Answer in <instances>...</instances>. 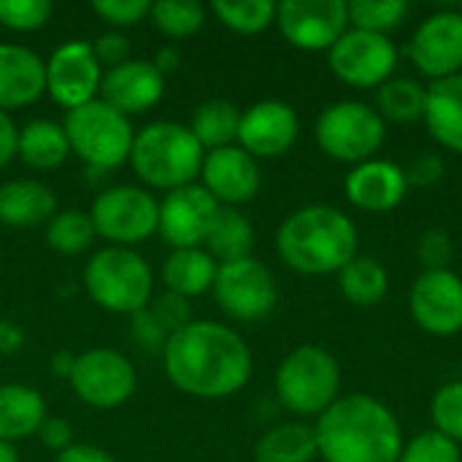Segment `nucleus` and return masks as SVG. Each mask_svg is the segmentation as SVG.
I'll return each mask as SVG.
<instances>
[{
	"label": "nucleus",
	"mask_w": 462,
	"mask_h": 462,
	"mask_svg": "<svg viewBox=\"0 0 462 462\" xmlns=\"http://www.w3.org/2000/svg\"><path fill=\"white\" fill-rule=\"evenodd\" d=\"M46 420V401L27 384H0V441L14 444L38 436Z\"/></svg>",
	"instance_id": "25"
},
{
	"label": "nucleus",
	"mask_w": 462,
	"mask_h": 462,
	"mask_svg": "<svg viewBox=\"0 0 462 462\" xmlns=\"http://www.w3.org/2000/svg\"><path fill=\"white\" fill-rule=\"evenodd\" d=\"M154 62V68L165 76V73H173L176 68H179V62H181V54L173 49V46H165V49H160L157 51V57L152 60Z\"/></svg>",
	"instance_id": "50"
},
{
	"label": "nucleus",
	"mask_w": 462,
	"mask_h": 462,
	"mask_svg": "<svg viewBox=\"0 0 462 462\" xmlns=\"http://www.w3.org/2000/svg\"><path fill=\"white\" fill-rule=\"evenodd\" d=\"M276 27L300 51H330L349 30L344 0H284L276 3Z\"/></svg>",
	"instance_id": "13"
},
{
	"label": "nucleus",
	"mask_w": 462,
	"mask_h": 462,
	"mask_svg": "<svg viewBox=\"0 0 462 462\" xmlns=\"http://www.w3.org/2000/svg\"><path fill=\"white\" fill-rule=\"evenodd\" d=\"M433 430L462 447V379L447 382L436 390L430 401Z\"/></svg>",
	"instance_id": "37"
},
{
	"label": "nucleus",
	"mask_w": 462,
	"mask_h": 462,
	"mask_svg": "<svg viewBox=\"0 0 462 462\" xmlns=\"http://www.w3.org/2000/svg\"><path fill=\"white\" fill-rule=\"evenodd\" d=\"M203 189L225 208H238L260 192V165L238 143L206 152L200 168Z\"/></svg>",
	"instance_id": "19"
},
{
	"label": "nucleus",
	"mask_w": 462,
	"mask_h": 462,
	"mask_svg": "<svg viewBox=\"0 0 462 462\" xmlns=\"http://www.w3.org/2000/svg\"><path fill=\"white\" fill-rule=\"evenodd\" d=\"M417 260L425 271H447L455 260L452 236L441 227H430L417 241Z\"/></svg>",
	"instance_id": "40"
},
{
	"label": "nucleus",
	"mask_w": 462,
	"mask_h": 462,
	"mask_svg": "<svg viewBox=\"0 0 462 462\" xmlns=\"http://www.w3.org/2000/svg\"><path fill=\"white\" fill-rule=\"evenodd\" d=\"M460 11H462V5H460Z\"/></svg>",
	"instance_id": "53"
},
{
	"label": "nucleus",
	"mask_w": 462,
	"mask_h": 462,
	"mask_svg": "<svg viewBox=\"0 0 462 462\" xmlns=\"http://www.w3.org/2000/svg\"><path fill=\"white\" fill-rule=\"evenodd\" d=\"M46 92V62L27 46L0 43V111L35 103Z\"/></svg>",
	"instance_id": "22"
},
{
	"label": "nucleus",
	"mask_w": 462,
	"mask_h": 462,
	"mask_svg": "<svg viewBox=\"0 0 462 462\" xmlns=\"http://www.w3.org/2000/svg\"><path fill=\"white\" fill-rule=\"evenodd\" d=\"M65 135L70 154L92 171H114L130 160L135 130L130 116L119 114L100 97L65 114Z\"/></svg>",
	"instance_id": "7"
},
{
	"label": "nucleus",
	"mask_w": 462,
	"mask_h": 462,
	"mask_svg": "<svg viewBox=\"0 0 462 462\" xmlns=\"http://www.w3.org/2000/svg\"><path fill=\"white\" fill-rule=\"evenodd\" d=\"M70 154L65 127L51 119H32L19 130L16 157L35 171H51Z\"/></svg>",
	"instance_id": "27"
},
{
	"label": "nucleus",
	"mask_w": 462,
	"mask_h": 462,
	"mask_svg": "<svg viewBox=\"0 0 462 462\" xmlns=\"http://www.w3.org/2000/svg\"><path fill=\"white\" fill-rule=\"evenodd\" d=\"M92 51H95L100 68L108 65V70H111V68H116V65H122V62L130 60V41L122 32H103L92 43Z\"/></svg>",
	"instance_id": "44"
},
{
	"label": "nucleus",
	"mask_w": 462,
	"mask_h": 462,
	"mask_svg": "<svg viewBox=\"0 0 462 462\" xmlns=\"http://www.w3.org/2000/svg\"><path fill=\"white\" fill-rule=\"evenodd\" d=\"M165 92V76L152 60H127L103 73L100 100L125 116L149 111Z\"/></svg>",
	"instance_id": "21"
},
{
	"label": "nucleus",
	"mask_w": 462,
	"mask_h": 462,
	"mask_svg": "<svg viewBox=\"0 0 462 462\" xmlns=\"http://www.w3.org/2000/svg\"><path fill=\"white\" fill-rule=\"evenodd\" d=\"M398 462H462L460 444L449 441L439 430H425L403 444Z\"/></svg>",
	"instance_id": "38"
},
{
	"label": "nucleus",
	"mask_w": 462,
	"mask_h": 462,
	"mask_svg": "<svg viewBox=\"0 0 462 462\" xmlns=\"http://www.w3.org/2000/svg\"><path fill=\"white\" fill-rule=\"evenodd\" d=\"M149 16L154 27L173 41L189 38L206 24V8L198 0H157Z\"/></svg>",
	"instance_id": "36"
},
{
	"label": "nucleus",
	"mask_w": 462,
	"mask_h": 462,
	"mask_svg": "<svg viewBox=\"0 0 462 462\" xmlns=\"http://www.w3.org/2000/svg\"><path fill=\"white\" fill-rule=\"evenodd\" d=\"M130 333H133V338L138 341L141 349H160V352H162V346H165V341L171 336L162 328V322L152 314V309H143V311L133 314Z\"/></svg>",
	"instance_id": "42"
},
{
	"label": "nucleus",
	"mask_w": 462,
	"mask_h": 462,
	"mask_svg": "<svg viewBox=\"0 0 462 462\" xmlns=\"http://www.w3.org/2000/svg\"><path fill=\"white\" fill-rule=\"evenodd\" d=\"M219 203L203 184H187L168 192L160 203V238L173 249H200L219 214Z\"/></svg>",
	"instance_id": "17"
},
{
	"label": "nucleus",
	"mask_w": 462,
	"mask_h": 462,
	"mask_svg": "<svg viewBox=\"0 0 462 462\" xmlns=\"http://www.w3.org/2000/svg\"><path fill=\"white\" fill-rule=\"evenodd\" d=\"M422 122L439 146L462 154V73L428 84Z\"/></svg>",
	"instance_id": "23"
},
{
	"label": "nucleus",
	"mask_w": 462,
	"mask_h": 462,
	"mask_svg": "<svg viewBox=\"0 0 462 462\" xmlns=\"http://www.w3.org/2000/svg\"><path fill=\"white\" fill-rule=\"evenodd\" d=\"M276 398L295 417H319L341 398V365L325 349L303 344L276 368Z\"/></svg>",
	"instance_id": "5"
},
{
	"label": "nucleus",
	"mask_w": 462,
	"mask_h": 462,
	"mask_svg": "<svg viewBox=\"0 0 462 462\" xmlns=\"http://www.w3.org/2000/svg\"><path fill=\"white\" fill-rule=\"evenodd\" d=\"M317 455L325 462H398L403 428L395 411L374 395H344L314 425Z\"/></svg>",
	"instance_id": "2"
},
{
	"label": "nucleus",
	"mask_w": 462,
	"mask_h": 462,
	"mask_svg": "<svg viewBox=\"0 0 462 462\" xmlns=\"http://www.w3.org/2000/svg\"><path fill=\"white\" fill-rule=\"evenodd\" d=\"M73 363H76V357H73V355H65V352L54 355V360H51V371H54V376L68 379V376H70V371H73Z\"/></svg>",
	"instance_id": "51"
},
{
	"label": "nucleus",
	"mask_w": 462,
	"mask_h": 462,
	"mask_svg": "<svg viewBox=\"0 0 462 462\" xmlns=\"http://www.w3.org/2000/svg\"><path fill=\"white\" fill-rule=\"evenodd\" d=\"M328 65L338 81L355 89H379L395 76L398 46L390 35L349 27L328 51Z\"/></svg>",
	"instance_id": "10"
},
{
	"label": "nucleus",
	"mask_w": 462,
	"mask_h": 462,
	"mask_svg": "<svg viewBox=\"0 0 462 462\" xmlns=\"http://www.w3.org/2000/svg\"><path fill=\"white\" fill-rule=\"evenodd\" d=\"M238 127H241V111L233 100L225 97L200 103L189 122V130L203 146V152L233 146L238 141Z\"/></svg>",
	"instance_id": "31"
},
{
	"label": "nucleus",
	"mask_w": 462,
	"mask_h": 462,
	"mask_svg": "<svg viewBox=\"0 0 462 462\" xmlns=\"http://www.w3.org/2000/svg\"><path fill=\"white\" fill-rule=\"evenodd\" d=\"M214 16L238 35H257L276 24V3L273 0H214Z\"/></svg>",
	"instance_id": "33"
},
{
	"label": "nucleus",
	"mask_w": 462,
	"mask_h": 462,
	"mask_svg": "<svg viewBox=\"0 0 462 462\" xmlns=\"http://www.w3.org/2000/svg\"><path fill=\"white\" fill-rule=\"evenodd\" d=\"M428 87L411 76H393L376 89V111L384 122L411 125L425 116Z\"/></svg>",
	"instance_id": "32"
},
{
	"label": "nucleus",
	"mask_w": 462,
	"mask_h": 462,
	"mask_svg": "<svg viewBox=\"0 0 462 462\" xmlns=\"http://www.w3.org/2000/svg\"><path fill=\"white\" fill-rule=\"evenodd\" d=\"M203 157L206 152L192 135L189 125L160 119L135 133L130 165L146 187L173 192L179 187L195 184Z\"/></svg>",
	"instance_id": "4"
},
{
	"label": "nucleus",
	"mask_w": 462,
	"mask_h": 462,
	"mask_svg": "<svg viewBox=\"0 0 462 462\" xmlns=\"http://www.w3.org/2000/svg\"><path fill=\"white\" fill-rule=\"evenodd\" d=\"M406 171V181H409V187H433V184H439L441 179H444V160L439 157V154H422V157H417V160H411V165L409 168H403Z\"/></svg>",
	"instance_id": "45"
},
{
	"label": "nucleus",
	"mask_w": 462,
	"mask_h": 462,
	"mask_svg": "<svg viewBox=\"0 0 462 462\" xmlns=\"http://www.w3.org/2000/svg\"><path fill=\"white\" fill-rule=\"evenodd\" d=\"M211 290L219 309L236 322L265 319L279 300V290L271 268L254 257L219 265Z\"/></svg>",
	"instance_id": "11"
},
{
	"label": "nucleus",
	"mask_w": 462,
	"mask_h": 462,
	"mask_svg": "<svg viewBox=\"0 0 462 462\" xmlns=\"http://www.w3.org/2000/svg\"><path fill=\"white\" fill-rule=\"evenodd\" d=\"M300 135V119L284 100L268 97L241 111L238 146L254 160H271L287 154Z\"/></svg>",
	"instance_id": "18"
},
{
	"label": "nucleus",
	"mask_w": 462,
	"mask_h": 462,
	"mask_svg": "<svg viewBox=\"0 0 462 462\" xmlns=\"http://www.w3.org/2000/svg\"><path fill=\"white\" fill-rule=\"evenodd\" d=\"M344 192L355 208L368 214H387L398 208L409 192L406 171L393 160H365L360 165H352L344 181Z\"/></svg>",
	"instance_id": "20"
},
{
	"label": "nucleus",
	"mask_w": 462,
	"mask_h": 462,
	"mask_svg": "<svg viewBox=\"0 0 462 462\" xmlns=\"http://www.w3.org/2000/svg\"><path fill=\"white\" fill-rule=\"evenodd\" d=\"M319 149L338 162L360 165L374 160L387 138V122L363 100H338L322 108L314 127Z\"/></svg>",
	"instance_id": "8"
},
{
	"label": "nucleus",
	"mask_w": 462,
	"mask_h": 462,
	"mask_svg": "<svg viewBox=\"0 0 462 462\" xmlns=\"http://www.w3.org/2000/svg\"><path fill=\"white\" fill-rule=\"evenodd\" d=\"M411 5L406 0H352L346 3L349 24L355 30L390 35V30L401 27L409 16Z\"/></svg>",
	"instance_id": "35"
},
{
	"label": "nucleus",
	"mask_w": 462,
	"mask_h": 462,
	"mask_svg": "<svg viewBox=\"0 0 462 462\" xmlns=\"http://www.w3.org/2000/svg\"><path fill=\"white\" fill-rule=\"evenodd\" d=\"M54 462H116L106 449L92 444H70L65 452L57 455Z\"/></svg>",
	"instance_id": "48"
},
{
	"label": "nucleus",
	"mask_w": 462,
	"mask_h": 462,
	"mask_svg": "<svg viewBox=\"0 0 462 462\" xmlns=\"http://www.w3.org/2000/svg\"><path fill=\"white\" fill-rule=\"evenodd\" d=\"M95 238L97 233L87 211L79 208L57 211L46 222V244L60 254H81L92 246Z\"/></svg>",
	"instance_id": "34"
},
{
	"label": "nucleus",
	"mask_w": 462,
	"mask_h": 462,
	"mask_svg": "<svg viewBox=\"0 0 462 462\" xmlns=\"http://www.w3.org/2000/svg\"><path fill=\"white\" fill-rule=\"evenodd\" d=\"M152 314L162 322V328L168 333H176L179 328L192 322V311H189L187 298H179L173 292H165L162 298H157V303L152 306Z\"/></svg>",
	"instance_id": "43"
},
{
	"label": "nucleus",
	"mask_w": 462,
	"mask_h": 462,
	"mask_svg": "<svg viewBox=\"0 0 462 462\" xmlns=\"http://www.w3.org/2000/svg\"><path fill=\"white\" fill-rule=\"evenodd\" d=\"M162 368L179 393L219 401L246 387L252 379V352L233 328L211 319H192L168 336Z\"/></svg>",
	"instance_id": "1"
},
{
	"label": "nucleus",
	"mask_w": 462,
	"mask_h": 462,
	"mask_svg": "<svg viewBox=\"0 0 462 462\" xmlns=\"http://www.w3.org/2000/svg\"><path fill=\"white\" fill-rule=\"evenodd\" d=\"M38 439L43 447H49L51 452H65L70 444H73V433H70V425L60 417H46L41 430H38Z\"/></svg>",
	"instance_id": "46"
},
{
	"label": "nucleus",
	"mask_w": 462,
	"mask_h": 462,
	"mask_svg": "<svg viewBox=\"0 0 462 462\" xmlns=\"http://www.w3.org/2000/svg\"><path fill=\"white\" fill-rule=\"evenodd\" d=\"M16 143H19V127L5 111H0V168H5L16 157Z\"/></svg>",
	"instance_id": "47"
},
{
	"label": "nucleus",
	"mask_w": 462,
	"mask_h": 462,
	"mask_svg": "<svg viewBox=\"0 0 462 462\" xmlns=\"http://www.w3.org/2000/svg\"><path fill=\"white\" fill-rule=\"evenodd\" d=\"M406 54L420 76L441 81L462 73V11L441 8L420 22Z\"/></svg>",
	"instance_id": "14"
},
{
	"label": "nucleus",
	"mask_w": 462,
	"mask_h": 462,
	"mask_svg": "<svg viewBox=\"0 0 462 462\" xmlns=\"http://www.w3.org/2000/svg\"><path fill=\"white\" fill-rule=\"evenodd\" d=\"M317 436L306 422H282L268 428L254 444V462H314Z\"/></svg>",
	"instance_id": "28"
},
{
	"label": "nucleus",
	"mask_w": 462,
	"mask_h": 462,
	"mask_svg": "<svg viewBox=\"0 0 462 462\" xmlns=\"http://www.w3.org/2000/svg\"><path fill=\"white\" fill-rule=\"evenodd\" d=\"M89 219L95 225L97 238H106L111 246H135L157 233L160 225V203L143 187L116 184L106 187L92 208Z\"/></svg>",
	"instance_id": "9"
},
{
	"label": "nucleus",
	"mask_w": 462,
	"mask_h": 462,
	"mask_svg": "<svg viewBox=\"0 0 462 462\" xmlns=\"http://www.w3.org/2000/svg\"><path fill=\"white\" fill-rule=\"evenodd\" d=\"M68 382L81 403L111 411L130 401V395L135 393V368L122 352L87 349L76 355Z\"/></svg>",
	"instance_id": "12"
},
{
	"label": "nucleus",
	"mask_w": 462,
	"mask_h": 462,
	"mask_svg": "<svg viewBox=\"0 0 462 462\" xmlns=\"http://www.w3.org/2000/svg\"><path fill=\"white\" fill-rule=\"evenodd\" d=\"M100 81L103 68L87 41H65L46 60V92L68 111L92 103L100 95Z\"/></svg>",
	"instance_id": "16"
},
{
	"label": "nucleus",
	"mask_w": 462,
	"mask_h": 462,
	"mask_svg": "<svg viewBox=\"0 0 462 462\" xmlns=\"http://www.w3.org/2000/svg\"><path fill=\"white\" fill-rule=\"evenodd\" d=\"M357 244V225L341 208L325 203L292 211L276 230L279 257L303 276L338 273L360 254Z\"/></svg>",
	"instance_id": "3"
},
{
	"label": "nucleus",
	"mask_w": 462,
	"mask_h": 462,
	"mask_svg": "<svg viewBox=\"0 0 462 462\" xmlns=\"http://www.w3.org/2000/svg\"><path fill=\"white\" fill-rule=\"evenodd\" d=\"M92 11L114 27H133L152 14V3L149 0H95Z\"/></svg>",
	"instance_id": "41"
},
{
	"label": "nucleus",
	"mask_w": 462,
	"mask_h": 462,
	"mask_svg": "<svg viewBox=\"0 0 462 462\" xmlns=\"http://www.w3.org/2000/svg\"><path fill=\"white\" fill-rule=\"evenodd\" d=\"M409 311L420 330L436 338L462 333V279L452 271H422L409 292Z\"/></svg>",
	"instance_id": "15"
},
{
	"label": "nucleus",
	"mask_w": 462,
	"mask_h": 462,
	"mask_svg": "<svg viewBox=\"0 0 462 462\" xmlns=\"http://www.w3.org/2000/svg\"><path fill=\"white\" fill-rule=\"evenodd\" d=\"M24 341V333L14 322H0V355H14Z\"/></svg>",
	"instance_id": "49"
},
{
	"label": "nucleus",
	"mask_w": 462,
	"mask_h": 462,
	"mask_svg": "<svg viewBox=\"0 0 462 462\" xmlns=\"http://www.w3.org/2000/svg\"><path fill=\"white\" fill-rule=\"evenodd\" d=\"M341 295L357 309L379 306L390 292V273L382 263L368 254H357L338 271Z\"/></svg>",
	"instance_id": "30"
},
{
	"label": "nucleus",
	"mask_w": 462,
	"mask_h": 462,
	"mask_svg": "<svg viewBox=\"0 0 462 462\" xmlns=\"http://www.w3.org/2000/svg\"><path fill=\"white\" fill-rule=\"evenodd\" d=\"M152 268L125 246H106L95 252L84 268V287L92 303L111 314H138L152 303Z\"/></svg>",
	"instance_id": "6"
},
{
	"label": "nucleus",
	"mask_w": 462,
	"mask_h": 462,
	"mask_svg": "<svg viewBox=\"0 0 462 462\" xmlns=\"http://www.w3.org/2000/svg\"><path fill=\"white\" fill-rule=\"evenodd\" d=\"M0 462H19V452L14 449V444L0 441Z\"/></svg>",
	"instance_id": "52"
},
{
	"label": "nucleus",
	"mask_w": 462,
	"mask_h": 462,
	"mask_svg": "<svg viewBox=\"0 0 462 462\" xmlns=\"http://www.w3.org/2000/svg\"><path fill=\"white\" fill-rule=\"evenodd\" d=\"M203 249L219 263H236V260H246L252 257L254 249V227L252 222L238 211V208H219Z\"/></svg>",
	"instance_id": "29"
},
{
	"label": "nucleus",
	"mask_w": 462,
	"mask_h": 462,
	"mask_svg": "<svg viewBox=\"0 0 462 462\" xmlns=\"http://www.w3.org/2000/svg\"><path fill=\"white\" fill-rule=\"evenodd\" d=\"M219 263L200 246V249H173L162 263V282L168 292L179 298H198L208 292L217 282Z\"/></svg>",
	"instance_id": "26"
},
{
	"label": "nucleus",
	"mask_w": 462,
	"mask_h": 462,
	"mask_svg": "<svg viewBox=\"0 0 462 462\" xmlns=\"http://www.w3.org/2000/svg\"><path fill=\"white\" fill-rule=\"evenodd\" d=\"M57 214V198L43 181L14 179L0 184V222L8 227H38Z\"/></svg>",
	"instance_id": "24"
},
{
	"label": "nucleus",
	"mask_w": 462,
	"mask_h": 462,
	"mask_svg": "<svg viewBox=\"0 0 462 462\" xmlns=\"http://www.w3.org/2000/svg\"><path fill=\"white\" fill-rule=\"evenodd\" d=\"M51 16L49 0H0V24L14 32H35Z\"/></svg>",
	"instance_id": "39"
}]
</instances>
